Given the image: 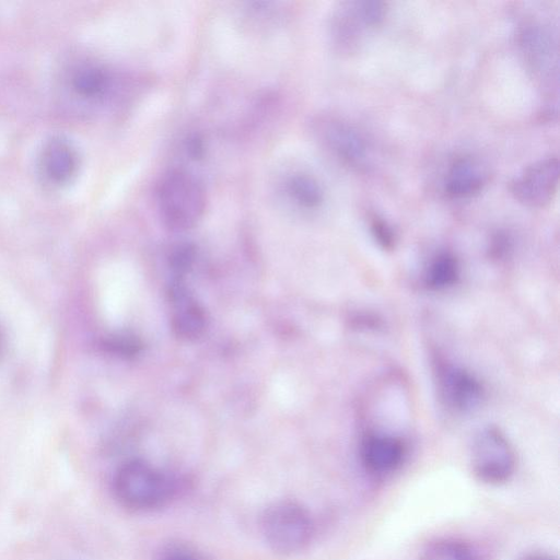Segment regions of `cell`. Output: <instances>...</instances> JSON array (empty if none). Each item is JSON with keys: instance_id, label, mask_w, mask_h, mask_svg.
<instances>
[{"instance_id": "obj_12", "label": "cell", "mask_w": 560, "mask_h": 560, "mask_svg": "<svg viewBox=\"0 0 560 560\" xmlns=\"http://www.w3.org/2000/svg\"><path fill=\"white\" fill-rule=\"evenodd\" d=\"M442 384L446 399L456 408L469 409L480 399L479 384L463 371L447 369Z\"/></svg>"}, {"instance_id": "obj_15", "label": "cell", "mask_w": 560, "mask_h": 560, "mask_svg": "<svg viewBox=\"0 0 560 560\" xmlns=\"http://www.w3.org/2000/svg\"><path fill=\"white\" fill-rule=\"evenodd\" d=\"M419 560H477V557L464 541L455 538H441L429 544Z\"/></svg>"}, {"instance_id": "obj_14", "label": "cell", "mask_w": 560, "mask_h": 560, "mask_svg": "<svg viewBox=\"0 0 560 560\" xmlns=\"http://www.w3.org/2000/svg\"><path fill=\"white\" fill-rule=\"evenodd\" d=\"M550 34L536 23L526 25L521 32V44L534 68L541 70L550 65L552 40Z\"/></svg>"}, {"instance_id": "obj_2", "label": "cell", "mask_w": 560, "mask_h": 560, "mask_svg": "<svg viewBox=\"0 0 560 560\" xmlns=\"http://www.w3.org/2000/svg\"><path fill=\"white\" fill-rule=\"evenodd\" d=\"M112 488L116 500L135 511L163 506L177 491L170 476L140 459L121 465L114 475Z\"/></svg>"}, {"instance_id": "obj_7", "label": "cell", "mask_w": 560, "mask_h": 560, "mask_svg": "<svg viewBox=\"0 0 560 560\" xmlns=\"http://www.w3.org/2000/svg\"><path fill=\"white\" fill-rule=\"evenodd\" d=\"M406 456L402 441L386 433H370L360 445L363 467L373 475H387L398 469Z\"/></svg>"}, {"instance_id": "obj_9", "label": "cell", "mask_w": 560, "mask_h": 560, "mask_svg": "<svg viewBox=\"0 0 560 560\" xmlns=\"http://www.w3.org/2000/svg\"><path fill=\"white\" fill-rule=\"evenodd\" d=\"M278 190L287 206L302 210L319 208L325 198L320 183L313 175L301 171L288 172L280 179Z\"/></svg>"}, {"instance_id": "obj_4", "label": "cell", "mask_w": 560, "mask_h": 560, "mask_svg": "<svg viewBox=\"0 0 560 560\" xmlns=\"http://www.w3.org/2000/svg\"><path fill=\"white\" fill-rule=\"evenodd\" d=\"M312 129L319 143L341 163L358 171L371 164V149L364 136L341 118L322 115L314 119Z\"/></svg>"}, {"instance_id": "obj_8", "label": "cell", "mask_w": 560, "mask_h": 560, "mask_svg": "<svg viewBox=\"0 0 560 560\" xmlns=\"http://www.w3.org/2000/svg\"><path fill=\"white\" fill-rule=\"evenodd\" d=\"M488 179V170L481 161L463 155L450 164L444 178V190L452 198H469L479 194Z\"/></svg>"}, {"instance_id": "obj_6", "label": "cell", "mask_w": 560, "mask_h": 560, "mask_svg": "<svg viewBox=\"0 0 560 560\" xmlns=\"http://www.w3.org/2000/svg\"><path fill=\"white\" fill-rule=\"evenodd\" d=\"M559 184V160L541 159L526 167L511 183L514 198L528 207L547 206L555 197Z\"/></svg>"}, {"instance_id": "obj_5", "label": "cell", "mask_w": 560, "mask_h": 560, "mask_svg": "<svg viewBox=\"0 0 560 560\" xmlns=\"http://www.w3.org/2000/svg\"><path fill=\"white\" fill-rule=\"evenodd\" d=\"M516 457L506 438L495 429H486L476 438L471 468L476 478L488 485L506 482L514 474Z\"/></svg>"}, {"instance_id": "obj_3", "label": "cell", "mask_w": 560, "mask_h": 560, "mask_svg": "<svg viewBox=\"0 0 560 560\" xmlns=\"http://www.w3.org/2000/svg\"><path fill=\"white\" fill-rule=\"evenodd\" d=\"M261 532L267 545L281 555L303 550L312 540L314 523L308 511L292 501L270 505L261 517Z\"/></svg>"}, {"instance_id": "obj_11", "label": "cell", "mask_w": 560, "mask_h": 560, "mask_svg": "<svg viewBox=\"0 0 560 560\" xmlns=\"http://www.w3.org/2000/svg\"><path fill=\"white\" fill-rule=\"evenodd\" d=\"M74 90L83 97L103 100L115 89V78L102 66L83 65L73 75Z\"/></svg>"}, {"instance_id": "obj_17", "label": "cell", "mask_w": 560, "mask_h": 560, "mask_svg": "<svg viewBox=\"0 0 560 560\" xmlns=\"http://www.w3.org/2000/svg\"><path fill=\"white\" fill-rule=\"evenodd\" d=\"M372 229L375 236L384 244H389L392 242L393 234L386 222L378 218H374L372 221Z\"/></svg>"}, {"instance_id": "obj_20", "label": "cell", "mask_w": 560, "mask_h": 560, "mask_svg": "<svg viewBox=\"0 0 560 560\" xmlns=\"http://www.w3.org/2000/svg\"><path fill=\"white\" fill-rule=\"evenodd\" d=\"M2 346H3V338H2V335H1V331H0V353H1V350H2Z\"/></svg>"}, {"instance_id": "obj_19", "label": "cell", "mask_w": 560, "mask_h": 560, "mask_svg": "<svg viewBox=\"0 0 560 560\" xmlns=\"http://www.w3.org/2000/svg\"><path fill=\"white\" fill-rule=\"evenodd\" d=\"M521 560H556L551 556L541 552L529 553Z\"/></svg>"}, {"instance_id": "obj_13", "label": "cell", "mask_w": 560, "mask_h": 560, "mask_svg": "<svg viewBox=\"0 0 560 560\" xmlns=\"http://www.w3.org/2000/svg\"><path fill=\"white\" fill-rule=\"evenodd\" d=\"M174 327L178 335L185 338H195L201 334L205 327L202 311L180 289L174 291Z\"/></svg>"}, {"instance_id": "obj_10", "label": "cell", "mask_w": 560, "mask_h": 560, "mask_svg": "<svg viewBox=\"0 0 560 560\" xmlns=\"http://www.w3.org/2000/svg\"><path fill=\"white\" fill-rule=\"evenodd\" d=\"M78 166V155L71 144L55 138L43 150L42 168L45 176L55 184L67 182Z\"/></svg>"}, {"instance_id": "obj_16", "label": "cell", "mask_w": 560, "mask_h": 560, "mask_svg": "<svg viewBox=\"0 0 560 560\" xmlns=\"http://www.w3.org/2000/svg\"><path fill=\"white\" fill-rule=\"evenodd\" d=\"M457 266L454 257L442 254L432 262L428 281L434 288H442L452 283L456 277Z\"/></svg>"}, {"instance_id": "obj_1", "label": "cell", "mask_w": 560, "mask_h": 560, "mask_svg": "<svg viewBox=\"0 0 560 560\" xmlns=\"http://www.w3.org/2000/svg\"><path fill=\"white\" fill-rule=\"evenodd\" d=\"M155 199L163 223L173 231L196 226L208 205L203 182L183 167H172L161 176Z\"/></svg>"}, {"instance_id": "obj_18", "label": "cell", "mask_w": 560, "mask_h": 560, "mask_svg": "<svg viewBox=\"0 0 560 560\" xmlns=\"http://www.w3.org/2000/svg\"><path fill=\"white\" fill-rule=\"evenodd\" d=\"M162 560H197V558L187 550L175 549L167 552Z\"/></svg>"}]
</instances>
